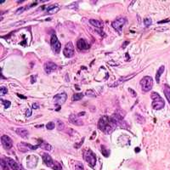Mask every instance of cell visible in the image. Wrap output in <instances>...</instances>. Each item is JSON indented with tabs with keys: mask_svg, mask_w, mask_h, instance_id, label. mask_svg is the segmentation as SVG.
I'll use <instances>...</instances> for the list:
<instances>
[{
	"mask_svg": "<svg viewBox=\"0 0 170 170\" xmlns=\"http://www.w3.org/2000/svg\"><path fill=\"white\" fill-rule=\"evenodd\" d=\"M116 127H117V123L112 117H109L107 116H103L101 117L99 123H98V128L106 134H111L115 129Z\"/></svg>",
	"mask_w": 170,
	"mask_h": 170,
	"instance_id": "cell-1",
	"label": "cell"
},
{
	"mask_svg": "<svg viewBox=\"0 0 170 170\" xmlns=\"http://www.w3.org/2000/svg\"><path fill=\"white\" fill-rule=\"evenodd\" d=\"M151 98L152 99V107L155 110H161L165 106L164 100L157 94V92H152L151 94Z\"/></svg>",
	"mask_w": 170,
	"mask_h": 170,
	"instance_id": "cell-2",
	"label": "cell"
},
{
	"mask_svg": "<svg viewBox=\"0 0 170 170\" xmlns=\"http://www.w3.org/2000/svg\"><path fill=\"white\" fill-rule=\"evenodd\" d=\"M140 86L144 92H149L153 87V79L150 76H145L140 80Z\"/></svg>",
	"mask_w": 170,
	"mask_h": 170,
	"instance_id": "cell-3",
	"label": "cell"
},
{
	"mask_svg": "<svg viewBox=\"0 0 170 170\" xmlns=\"http://www.w3.org/2000/svg\"><path fill=\"white\" fill-rule=\"evenodd\" d=\"M50 45L52 50L55 54H59L60 51V48H61V44H60L59 39L56 37V34H55V32H52V34H51V38H50Z\"/></svg>",
	"mask_w": 170,
	"mask_h": 170,
	"instance_id": "cell-4",
	"label": "cell"
},
{
	"mask_svg": "<svg viewBox=\"0 0 170 170\" xmlns=\"http://www.w3.org/2000/svg\"><path fill=\"white\" fill-rule=\"evenodd\" d=\"M83 158L90 166L94 167L96 163V156L90 149H88L83 153Z\"/></svg>",
	"mask_w": 170,
	"mask_h": 170,
	"instance_id": "cell-5",
	"label": "cell"
},
{
	"mask_svg": "<svg viewBox=\"0 0 170 170\" xmlns=\"http://www.w3.org/2000/svg\"><path fill=\"white\" fill-rule=\"evenodd\" d=\"M126 22V19L123 17H120L118 19L115 20L114 21L111 23V26L117 32H118L119 33H122V29H123V26L125 24Z\"/></svg>",
	"mask_w": 170,
	"mask_h": 170,
	"instance_id": "cell-6",
	"label": "cell"
},
{
	"mask_svg": "<svg viewBox=\"0 0 170 170\" xmlns=\"http://www.w3.org/2000/svg\"><path fill=\"white\" fill-rule=\"evenodd\" d=\"M74 47H73V44L71 42H68L66 46H65V48H64V51H63V54L64 55L66 56V58H71L74 55Z\"/></svg>",
	"mask_w": 170,
	"mask_h": 170,
	"instance_id": "cell-7",
	"label": "cell"
},
{
	"mask_svg": "<svg viewBox=\"0 0 170 170\" xmlns=\"http://www.w3.org/2000/svg\"><path fill=\"white\" fill-rule=\"evenodd\" d=\"M66 99L67 95L66 93H60V94H58L54 97V102H55V104L60 106V105L64 104L66 102Z\"/></svg>",
	"mask_w": 170,
	"mask_h": 170,
	"instance_id": "cell-8",
	"label": "cell"
},
{
	"mask_svg": "<svg viewBox=\"0 0 170 170\" xmlns=\"http://www.w3.org/2000/svg\"><path fill=\"white\" fill-rule=\"evenodd\" d=\"M39 145H29L27 143H25V142H20V144L19 145V149L20 151L22 152H27L28 151H32V150H36L37 148L38 147Z\"/></svg>",
	"mask_w": 170,
	"mask_h": 170,
	"instance_id": "cell-9",
	"label": "cell"
},
{
	"mask_svg": "<svg viewBox=\"0 0 170 170\" xmlns=\"http://www.w3.org/2000/svg\"><path fill=\"white\" fill-rule=\"evenodd\" d=\"M1 142H2V145H3V146L5 149H7V150L10 149L13 145L12 139H11L8 135H3L2 136Z\"/></svg>",
	"mask_w": 170,
	"mask_h": 170,
	"instance_id": "cell-10",
	"label": "cell"
},
{
	"mask_svg": "<svg viewBox=\"0 0 170 170\" xmlns=\"http://www.w3.org/2000/svg\"><path fill=\"white\" fill-rule=\"evenodd\" d=\"M44 71L47 74H50L51 72L55 71L57 69V65L55 64L52 61H48L44 64Z\"/></svg>",
	"mask_w": 170,
	"mask_h": 170,
	"instance_id": "cell-11",
	"label": "cell"
},
{
	"mask_svg": "<svg viewBox=\"0 0 170 170\" xmlns=\"http://www.w3.org/2000/svg\"><path fill=\"white\" fill-rule=\"evenodd\" d=\"M43 162L45 163L46 165H47L48 167H54V166H55V162H54V160L51 158V157L48 154H47V153H44V154H43Z\"/></svg>",
	"mask_w": 170,
	"mask_h": 170,
	"instance_id": "cell-12",
	"label": "cell"
},
{
	"mask_svg": "<svg viewBox=\"0 0 170 170\" xmlns=\"http://www.w3.org/2000/svg\"><path fill=\"white\" fill-rule=\"evenodd\" d=\"M77 46H78V50H88V48H89V47H90V45L88 43V42L86 40H84V39H83V38H80L78 41V43H77Z\"/></svg>",
	"mask_w": 170,
	"mask_h": 170,
	"instance_id": "cell-13",
	"label": "cell"
},
{
	"mask_svg": "<svg viewBox=\"0 0 170 170\" xmlns=\"http://www.w3.org/2000/svg\"><path fill=\"white\" fill-rule=\"evenodd\" d=\"M5 160H6V162H7V163H8V165L10 166V167L12 170H20V165L18 164L15 160H13L12 158L7 157Z\"/></svg>",
	"mask_w": 170,
	"mask_h": 170,
	"instance_id": "cell-14",
	"label": "cell"
},
{
	"mask_svg": "<svg viewBox=\"0 0 170 170\" xmlns=\"http://www.w3.org/2000/svg\"><path fill=\"white\" fill-rule=\"evenodd\" d=\"M134 76H135V73L132 74V75H130L129 77H121V78L118 79L117 81H116L115 83H113V84H111L110 87H116V86H117V85L122 84V83H123L124 82H126V81L129 80V79H131L132 78H134Z\"/></svg>",
	"mask_w": 170,
	"mask_h": 170,
	"instance_id": "cell-15",
	"label": "cell"
},
{
	"mask_svg": "<svg viewBox=\"0 0 170 170\" xmlns=\"http://www.w3.org/2000/svg\"><path fill=\"white\" fill-rule=\"evenodd\" d=\"M69 122L71 123H72V124H74V125H77V126H81V125L83 124V121L81 119H79L78 116H76V115H74V114L70 115Z\"/></svg>",
	"mask_w": 170,
	"mask_h": 170,
	"instance_id": "cell-16",
	"label": "cell"
},
{
	"mask_svg": "<svg viewBox=\"0 0 170 170\" xmlns=\"http://www.w3.org/2000/svg\"><path fill=\"white\" fill-rule=\"evenodd\" d=\"M15 132L19 136H20L21 138H25V139H27V137H28V134H29L28 131H27L26 129H22V128H19V129H17L15 130Z\"/></svg>",
	"mask_w": 170,
	"mask_h": 170,
	"instance_id": "cell-17",
	"label": "cell"
},
{
	"mask_svg": "<svg viewBox=\"0 0 170 170\" xmlns=\"http://www.w3.org/2000/svg\"><path fill=\"white\" fill-rule=\"evenodd\" d=\"M59 10H60L59 6H57V5H51V6H50L47 9V12H48V14L52 15V14H55L56 12H58Z\"/></svg>",
	"mask_w": 170,
	"mask_h": 170,
	"instance_id": "cell-18",
	"label": "cell"
},
{
	"mask_svg": "<svg viewBox=\"0 0 170 170\" xmlns=\"http://www.w3.org/2000/svg\"><path fill=\"white\" fill-rule=\"evenodd\" d=\"M89 23L92 26H94V27H97V28H102V27H103L102 22L99 20H90Z\"/></svg>",
	"mask_w": 170,
	"mask_h": 170,
	"instance_id": "cell-19",
	"label": "cell"
},
{
	"mask_svg": "<svg viewBox=\"0 0 170 170\" xmlns=\"http://www.w3.org/2000/svg\"><path fill=\"white\" fill-rule=\"evenodd\" d=\"M163 71H164V66H160V68L157 70V74H156V81H157V83L160 82V78H161V76H162V74Z\"/></svg>",
	"mask_w": 170,
	"mask_h": 170,
	"instance_id": "cell-20",
	"label": "cell"
},
{
	"mask_svg": "<svg viewBox=\"0 0 170 170\" xmlns=\"http://www.w3.org/2000/svg\"><path fill=\"white\" fill-rule=\"evenodd\" d=\"M163 92H164V94L165 96H166L167 101L170 103V87L168 85L165 84L164 85V89H163Z\"/></svg>",
	"mask_w": 170,
	"mask_h": 170,
	"instance_id": "cell-21",
	"label": "cell"
},
{
	"mask_svg": "<svg viewBox=\"0 0 170 170\" xmlns=\"http://www.w3.org/2000/svg\"><path fill=\"white\" fill-rule=\"evenodd\" d=\"M38 145L40 146L41 148L44 149V150H47V151H51V150H52V146H51L50 144L46 143V142H44V141L41 140V143H39Z\"/></svg>",
	"mask_w": 170,
	"mask_h": 170,
	"instance_id": "cell-22",
	"label": "cell"
},
{
	"mask_svg": "<svg viewBox=\"0 0 170 170\" xmlns=\"http://www.w3.org/2000/svg\"><path fill=\"white\" fill-rule=\"evenodd\" d=\"M1 167L2 169L4 170H10V166L7 163L6 160H4V159H1Z\"/></svg>",
	"mask_w": 170,
	"mask_h": 170,
	"instance_id": "cell-23",
	"label": "cell"
},
{
	"mask_svg": "<svg viewBox=\"0 0 170 170\" xmlns=\"http://www.w3.org/2000/svg\"><path fill=\"white\" fill-rule=\"evenodd\" d=\"M83 97V93H78V94H73V101H80L82 100Z\"/></svg>",
	"mask_w": 170,
	"mask_h": 170,
	"instance_id": "cell-24",
	"label": "cell"
},
{
	"mask_svg": "<svg viewBox=\"0 0 170 170\" xmlns=\"http://www.w3.org/2000/svg\"><path fill=\"white\" fill-rule=\"evenodd\" d=\"M85 94L87 95V96H88V97H95L96 96V94H95V93L93 91L92 89H88V90H87L86 91V93H85Z\"/></svg>",
	"mask_w": 170,
	"mask_h": 170,
	"instance_id": "cell-25",
	"label": "cell"
},
{
	"mask_svg": "<svg viewBox=\"0 0 170 170\" xmlns=\"http://www.w3.org/2000/svg\"><path fill=\"white\" fill-rule=\"evenodd\" d=\"M101 149H102V154H103L105 157H108L109 154H110V151H109L107 149H106L104 145H101Z\"/></svg>",
	"mask_w": 170,
	"mask_h": 170,
	"instance_id": "cell-26",
	"label": "cell"
},
{
	"mask_svg": "<svg viewBox=\"0 0 170 170\" xmlns=\"http://www.w3.org/2000/svg\"><path fill=\"white\" fill-rule=\"evenodd\" d=\"M55 123H53V122L48 123L47 125H46V129H48V130L54 129H55Z\"/></svg>",
	"mask_w": 170,
	"mask_h": 170,
	"instance_id": "cell-27",
	"label": "cell"
},
{
	"mask_svg": "<svg viewBox=\"0 0 170 170\" xmlns=\"http://www.w3.org/2000/svg\"><path fill=\"white\" fill-rule=\"evenodd\" d=\"M144 23H145V26L146 27H150V26L152 24V20H151V18H145V20H144Z\"/></svg>",
	"mask_w": 170,
	"mask_h": 170,
	"instance_id": "cell-28",
	"label": "cell"
},
{
	"mask_svg": "<svg viewBox=\"0 0 170 170\" xmlns=\"http://www.w3.org/2000/svg\"><path fill=\"white\" fill-rule=\"evenodd\" d=\"M57 128H58V129L59 130H62V129H64V128H65V124L61 122V121H58V123H57Z\"/></svg>",
	"mask_w": 170,
	"mask_h": 170,
	"instance_id": "cell-29",
	"label": "cell"
},
{
	"mask_svg": "<svg viewBox=\"0 0 170 170\" xmlns=\"http://www.w3.org/2000/svg\"><path fill=\"white\" fill-rule=\"evenodd\" d=\"M1 101H2V103H3V105L4 106V108H5V109L9 108V107L10 106V101H3V100H1Z\"/></svg>",
	"mask_w": 170,
	"mask_h": 170,
	"instance_id": "cell-30",
	"label": "cell"
},
{
	"mask_svg": "<svg viewBox=\"0 0 170 170\" xmlns=\"http://www.w3.org/2000/svg\"><path fill=\"white\" fill-rule=\"evenodd\" d=\"M75 170H83V165L82 162H78L76 164Z\"/></svg>",
	"mask_w": 170,
	"mask_h": 170,
	"instance_id": "cell-31",
	"label": "cell"
},
{
	"mask_svg": "<svg viewBox=\"0 0 170 170\" xmlns=\"http://www.w3.org/2000/svg\"><path fill=\"white\" fill-rule=\"evenodd\" d=\"M7 93H8V89H7L5 87H3V86H2L1 88H0V94H1V95L5 94Z\"/></svg>",
	"mask_w": 170,
	"mask_h": 170,
	"instance_id": "cell-32",
	"label": "cell"
},
{
	"mask_svg": "<svg viewBox=\"0 0 170 170\" xmlns=\"http://www.w3.org/2000/svg\"><path fill=\"white\" fill-rule=\"evenodd\" d=\"M61 165H60L59 162H55V166H54V167H53V169L54 170H61Z\"/></svg>",
	"mask_w": 170,
	"mask_h": 170,
	"instance_id": "cell-33",
	"label": "cell"
},
{
	"mask_svg": "<svg viewBox=\"0 0 170 170\" xmlns=\"http://www.w3.org/2000/svg\"><path fill=\"white\" fill-rule=\"evenodd\" d=\"M26 116H27V117H31V116H32V111H31V109H27V111H26Z\"/></svg>",
	"mask_w": 170,
	"mask_h": 170,
	"instance_id": "cell-34",
	"label": "cell"
},
{
	"mask_svg": "<svg viewBox=\"0 0 170 170\" xmlns=\"http://www.w3.org/2000/svg\"><path fill=\"white\" fill-rule=\"evenodd\" d=\"M129 91L130 92V94H132V96H134V97H136V95H137V94H136V93L134 92V90H132V88H129Z\"/></svg>",
	"mask_w": 170,
	"mask_h": 170,
	"instance_id": "cell-35",
	"label": "cell"
},
{
	"mask_svg": "<svg viewBox=\"0 0 170 170\" xmlns=\"http://www.w3.org/2000/svg\"><path fill=\"white\" fill-rule=\"evenodd\" d=\"M31 82H32V83H34L36 82V75H32L31 77Z\"/></svg>",
	"mask_w": 170,
	"mask_h": 170,
	"instance_id": "cell-36",
	"label": "cell"
},
{
	"mask_svg": "<svg viewBox=\"0 0 170 170\" xmlns=\"http://www.w3.org/2000/svg\"><path fill=\"white\" fill-rule=\"evenodd\" d=\"M39 108V105L37 103H33L32 105V109H38Z\"/></svg>",
	"mask_w": 170,
	"mask_h": 170,
	"instance_id": "cell-37",
	"label": "cell"
},
{
	"mask_svg": "<svg viewBox=\"0 0 170 170\" xmlns=\"http://www.w3.org/2000/svg\"><path fill=\"white\" fill-rule=\"evenodd\" d=\"M168 21H169V20H168V19H167V20H162V21H158L157 23H158V24H160V23H164V22H168Z\"/></svg>",
	"mask_w": 170,
	"mask_h": 170,
	"instance_id": "cell-38",
	"label": "cell"
},
{
	"mask_svg": "<svg viewBox=\"0 0 170 170\" xmlns=\"http://www.w3.org/2000/svg\"><path fill=\"white\" fill-rule=\"evenodd\" d=\"M84 114H85V112H80V113H78V117H81V116H82V115H84Z\"/></svg>",
	"mask_w": 170,
	"mask_h": 170,
	"instance_id": "cell-39",
	"label": "cell"
},
{
	"mask_svg": "<svg viewBox=\"0 0 170 170\" xmlns=\"http://www.w3.org/2000/svg\"><path fill=\"white\" fill-rule=\"evenodd\" d=\"M17 95H18V96H19V97L22 98V99H26V98H27V97H25V96H21V94H18Z\"/></svg>",
	"mask_w": 170,
	"mask_h": 170,
	"instance_id": "cell-40",
	"label": "cell"
},
{
	"mask_svg": "<svg viewBox=\"0 0 170 170\" xmlns=\"http://www.w3.org/2000/svg\"><path fill=\"white\" fill-rule=\"evenodd\" d=\"M139 151V148H138V147L135 148V151H136V152H138Z\"/></svg>",
	"mask_w": 170,
	"mask_h": 170,
	"instance_id": "cell-41",
	"label": "cell"
}]
</instances>
